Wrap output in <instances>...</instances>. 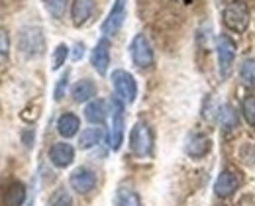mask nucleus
<instances>
[{
	"instance_id": "nucleus-18",
	"label": "nucleus",
	"mask_w": 255,
	"mask_h": 206,
	"mask_svg": "<svg viewBox=\"0 0 255 206\" xmlns=\"http://www.w3.org/2000/svg\"><path fill=\"white\" fill-rule=\"evenodd\" d=\"M26 185L20 183V181H14L8 191H6V197H4V205L6 206H22L26 203Z\"/></svg>"
},
{
	"instance_id": "nucleus-21",
	"label": "nucleus",
	"mask_w": 255,
	"mask_h": 206,
	"mask_svg": "<svg viewBox=\"0 0 255 206\" xmlns=\"http://www.w3.org/2000/svg\"><path fill=\"white\" fill-rule=\"evenodd\" d=\"M240 79L248 85L255 87V59H244L240 65Z\"/></svg>"
},
{
	"instance_id": "nucleus-24",
	"label": "nucleus",
	"mask_w": 255,
	"mask_h": 206,
	"mask_svg": "<svg viewBox=\"0 0 255 206\" xmlns=\"http://www.w3.org/2000/svg\"><path fill=\"white\" fill-rule=\"evenodd\" d=\"M43 2H45L47 12L53 18H63V14L67 12V6H69V0H43Z\"/></svg>"
},
{
	"instance_id": "nucleus-29",
	"label": "nucleus",
	"mask_w": 255,
	"mask_h": 206,
	"mask_svg": "<svg viewBox=\"0 0 255 206\" xmlns=\"http://www.w3.org/2000/svg\"><path fill=\"white\" fill-rule=\"evenodd\" d=\"M83 53H85V45L79 41V43H75V47H73V53H71V57H73V61H79L81 57H83Z\"/></svg>"
},
{
	"instance_id": "nucleus-8",
	"label": "nucleus",
	"mask_w": 255,
	"mask_h": 206,
	"mask_svg": "<svg viewBox=\"0 0 255 206\" xmlns=\"http://www.w3.org/2000/svg\"><path fill=\"white\" fill-rule=\"evenodd\" d=\"M124 20H126V0H114L108 16L104 18L100 30L104 37H112L120 32V28L124 26Z\"/></svg>"
},
{
	"instance_id": "nucleus-10",
	"label": "nucleus",
	"mask_w": 255,
	"mask_h": 206,
	"mask_svg": "<svg viewBox=\"0 0 255 206\" xmlns=\"http://www.w3.org/2000/svg\"><path fill=\"white\" fill-rule=\"evenodd\" d=\"M240 183H242V179L236 169H224L214 183V193L220 199H228L240 189Z\"/></svg>"
},
{
	"instance_id": "nucleus-22",
	"label": "nucleus",
	"mask_w": 255,
	"mask_h": 206,
	"mask_svg": "<svg viewBox=\"0 0 255 206\" xmlns=\"http://www.w3.org/2000/svg\"><path fill=\"white\" fill-rule=\"evenodd\" d=\"M220 122H222V128L224 130H234L238 126V116H236V110L226 104L220 112Z\"/></svg>"
},
{
	"instance_id": "nucleus-2",
	"label": "nucleus",
	"mask_w": 255,
	"mask_h": 206,
	"mask_svg": "<svg viewBox=\"0 0 255 206\" xmlns=\"http://www.w3.org/2000/svg\"><path fill=\"white\" fill-rule=\"evenodd\" d=\"M110 83H112V89L116 93V99H120L122 103L126 104H131L135 101V97H137V83H135L131 73H128L124 69H116L110 75Z\"/></svg>"
},
{
	"instance_id": "nucleus-16",
	"label": "nucleus",
	"mask_w": 255,
	"mask_h": 206,
	"mask_svg": "<svg viewBox=\"0 0 255 206\" xmlns=\"http://www.w3.org/2000/svg\"><path fill=\"white\" fill-rule=\"evenodd\" d=\"M85 118L91 124H104L108 118V103L102 99H95L85 106Z\"/></svg>"
},
{
	"instance_id": "nucleus-28",
	"label": "nucleus",
	"mask_w": 255,
	"mask_h": 206,
	"mask_svg": "<svg viewBox=\"0 0 255 206\" xmlns=\"http://www.w3.org/2000/svg\"><path fill=\"white\" fill-rule=\"evenodd\" d=\"M71 197H69V193L65 191V189H59L53 197H51V206H71Z\"/></svg>"
},
{
	"instance_id": "nucleus-23",
	"label": "nucleus",
	"mask_w": 255,
	"mask_h": 206,
	"mask_svg": "<svg viewBox=\"0 0 255 206\" xmlns=\"http://www.w3.org/2000/svg\"><path fill=\"white\" fill-rule=\"evenodd\" d=\"M67 57H69V47H67L65 43H59V45L53 49V55H51V69H53V71L61 69L65 65V61H67Z\"/></svg>"
},
{
	"instance_id": "nucleus-19",
	"label": "nucleus",
	"mask_w": 255,
	"mask_h": 206,
	"mask_svg": "<svg viewBox=\"0 0 255 206\" xmlns=\"http://www.w3.org/2000/svg\"><path fill=\"white\" fill-rule=\"evenodd\" d=\"M114 203L116 206H141V199L139 195L129 189V187H120L116 191V197H114Z\"/></svg>"
},
{
	"instance_id": "nucleus-12",
	"label": "nucleus",
	"mask_w": 255,
	"mask_h": 206,
	"mask_svg": "<svg viewBox=\"0 0 255 206\" xmlns=\"http://www.w3.org/2000/svg\"><path fill=\"white\" fill-rule=\"evenodd\" d=\"M91 65L95 67V71L100 77L106 75V71L110 67V41L106 37H102L95 45V49L91 53Z\"/></svg>"
},
{
	"instance_id": "nucleus-30",
	"label": "nucleus",
	"mask_w": 255,
	"mask_h": 206,
	"mask_svg": "<svg viewBox=\"0 0 255 206\" xmlns=\"http://www.w3.org/2000/svg\"><path fill=\"white\" fill-rule=\"evenodd\" d=\"M32 132H28V134H22V141L26 143V147H32Z\"/></svg>"
},
{
	"instance_id": "nucleus-7",
	"label": "nucleus",
	"mask_w": 255,
	"mask_h": 206,
	"mask_svg": "<svg viewBox=\"0 0 255 206\" xmlns=\"http://www.w3.org/2000/svg\"><path fill=\"white\" fill-rule=\"evenodd\" d=\"M124 126H126V114L124 103L120 99H112V128H110V147L114 151L120 149L124 139Z\"/></svg>"
},
{
	"instance_id": "nucleus-31",
	"label": "nucleus",
	"mask_w": 255,
	"mask_h": 206,
	"mask_svg": "<svg viewBox=\"0 0 255 206\" xmlns=\"http://www.w3.org/2000/svg\"><path fill=\"white\" fill-rule=\"evenodd\" d=\"M26 206H33V203H32V201H30V203H28V205H26Z\"/></svg>"
},
{
	"instance_id": "nucleus-20",
	"label": "nucleus",
	"mask_w": 255,
	"mask_h": 206,
	"mask_svg": "<svg viewBox=\"0 0 255 206\" xmlns=\"http://www.w3.org/2000/svg\"><path fill=\"white\" fill-rule=\"evenodd\" d=\"M104 137V132H102V128H87L81 137H79V147L81 149H91V147H95L100 143V139Z\"/></svg>"
},
{
	"instance_id": "nucleus-4",
	"label": "nucleus",
	"mask_w": 255,
	"mask_h": 206,
	"mask_svg": "<svg viewBox=\"0 0 255 206\" xmlns=\"http://www.w3.org/2000/svg\"><path fill=\"white\" fill-rule=\"evenodd\" d=\"M129 149L137 157H149L153 151V134L145 122H137L129 134Z\"/></svg>"
},
{
	"instance_id": "nucleus-1",
	"label": "nucleus",
	"mask_w": 255,
	"mask_h": 206,
	"mask_svg": "<svg viewBox=\"0 0 255 206\" xmlns=\"http://www.w3.org/2000/svg\"><path fill=\"white\" fill-rule=\"evenodd\" d=\"M45 49V35L39 26H26L18 34V51L20 55L32 59L41 55Z\"/></svg>"
},
{
	"instance_id": "nucleus-15",
	"label": "nucleus",
	"mask_w": 255,
	"mask_h": 206,
	"mask_svg": "<svg viewBox=\"0 0 255 206\" xmlns=\"http://www.w3.org/2000/svg\"><path fill=\"white\" fill-rule=\"evenodd\" d=\"M96 93H98V89H96L95 81H91V79H81L71 87V97L75 103H91V101H95Z\"/></svg>"
},
{
	"instance_id": "nucleus-3",
	"label": "nucleus",
	"mask_w": 255,
	"mask_h": 206,
	"mask_svg": "<svg viewBox=\"0 0 255 206\" xmlns=\"http://www.w3.org/2000/svg\"><path fill=\"white\" fill-rule=\"evenodd\" d=\"M224 24L238 34H244L250 26V8L244 0H234L224 8Z\"/></svg>"
},
{
	"instance_id": "nucleus-25",
	"label": "nucleus",
	"mask_w": 255,
	"mask_h": 206,
	"mask_svg": "<svg viewBox=\"0 0 255 206\" xmlns=\"http://www.w3.org/2000/svg\"><path fill=\"white\" fill-rule=\"evenodd\" d=\"M242 112H244V118L248 124L255 126V97H248L244 104H242Z\"/></svg>"
},
{
	"instance_id": "nucleus-13",
	"label": "nucleus",
	"mask_w": 255,
	"mask_h": 206,
	"mask_svg": "<svg viewBox=\"0 0 255 206\" xmlns=\"http://www.w3.org/2000/svg\"><path fill=\"white\" fill-rule=\"evenodd\" d=\"M210 149H212V139L206 134H200V132L191 134L189 139H187V143H185V151L192 159H200V157L208 155Z\"/></svg>"
},
{
	"instance_id": "nucleus-6",
	"label": "nucleus",
	"mask_w": 255,
	"mask_h": 206,
	"mask_svg": "<svg viewBox=\"0 0 255 206\" xmlns=\"http://www.w3.org/2000/svg\"><path fill=\"white\" fill-rule=\"evenodd\" d=\"M216 55H218V71L220 77L226 79L232 73V65L236 61V43L228 35H218L216 39Z\"/></svg>"
},
{
	"instance_id": "nucleus-9",
	"label": "nucleus",
	"mask_w": 255,
	"mask_h": 206,
	"mask_svg": "<svg viewBox=\"0 0 255 206\" xmlns=\"http://www.w3.org/2000/svg\"><path fill=\"white\" fill-rule=\"evenodd\" d=\"M69 185L79 195H89L96 187V173L89 167H77L69 177Z\"/></svg>"
},
{
	"instance_id": "nucleus-11",
	"label": "nucleus",
	"mask_w": 255,
	"mask_h": 206,
	"mask_svg": "<svg viewBox=\"0 0 255 206\" xmlns=\"http://www.w3.org/2000/svg\"><path fill=\"white\" fill-rule=\"evenodd\" d=\"M47 157H49L51 165H55L59 169H65V167H69L75 161V147L71 143H67V141H57V143H53L49 147Z\"/></svg>"
},
{
	"instance_id": "nucleus-27",
	"label": "nucleus",
	"mask_w": 255,
	"mask_h": 206,
	"mask_svg": "<svg viewBox=\"0 0 255 206\" xmlns=\"http://www.w3.org/2000/svg\"><path fill=\"white\" fill-rule=\"evenodd\" d=\"M8 53H10V37L4 28H0V63L8 59Z\"/></svg>"
},
{
	"instance_id": "nucleus-5",
	"label": "nucleus",
	"mask_w": 255,
	"mask_h": 206,
	"mask_svg": "<svg viewBox=\"0 0 255 206\" xmlns=\"http://www.w3.org/2000/svg\"><path fill=\"white\" fill-rule=\"evenodd\" d=\"M129 57L133 61V65L139 69H147L153 65L155 61V53H153V45L147 39V35L135 34L131 43H129Z\"/></svg>"
},
{
	"instance_id": "nucleus-26",
	"label": "nucleus",
	"mask_w": 255,
	"mask_h": 206,
	"mask_svg": "<svg viewBox=\"0 0 255 206\" xmlns=\"http://www.w3.org/2000/svg\"><path fill=\"white\" fill-rule=\"evenodd\" d=\"M67 85H69V71H65L63 75L59 77L57 85H55V91H53V99L59 103L65 97V91H67Z\"/></svg>"
},
{
	"instance_id": "nucleus-14",
	"label": "nucleus",
	"mask_w": 255,
	"mask_h": 206,
	"mask_svg": "<svg viewBox=\"0 0 255 206\" xmlns=\"http://www.w3.org/2000/svg\"><path fill=\"white\" fill-rule=\"evenodd\" d=\"M95 12V0H73L71 4V20L77 28L85 26Z\"/></svg>"
},
{
	"instance_id": "nucleus-17",
	"label": "nucleus",
	"mask_w": 255,
	"mask_h": 206,
	"mask_svg": "<svg viewBox=\"0 0 255 206\" xmlns=\"http://www.w3.org/2000/svg\"><path fill=\"white\" fill-rule=\"evenodd\" d=\"M79 128H81V120L77 114L73 112H65L63 116L57 120V132L61 137H73L79 134Z\"/></svg>"
}]
</instances>
